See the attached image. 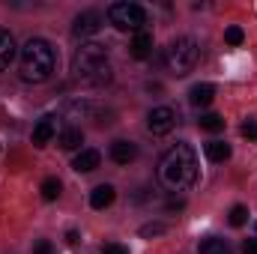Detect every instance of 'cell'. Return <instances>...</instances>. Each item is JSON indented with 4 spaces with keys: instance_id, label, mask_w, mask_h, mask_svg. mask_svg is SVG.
Masks as SVG:
<instances>
[{
    "instance_id": "1",
    "label": "cell",
    "mask_w": 257,
    "mask_h": 254,
    "mask_svg": "<svg viewBox=\"0 0 257 254\" xmlns=\"http://www.w3.org/2000/svg\"><path fill=\"white\" fill-rule=\"evenodd\" d=\"M159 183L168 191H186L197 183V153L189 144H174L159 159Z\"/></svg>"
},
{
    "instance_id": "2",
    "label": "cell",
    "mask_w": 257,
    "mask_h": 254,
    "mask_svg": "<svg viewBox=\"0 0 257 254\" xmlns=\"http://www.w3.org/2000/svg\"><path fill=\"white\" fill-rule=\"evenodd\" d=\"M21 78L27 84H42L54 75L57 69V51L51 48V42L45 39H30L21 48Z\"/></svg>"
},
{
    "instance_id": "3",
    "label": "cell",
    "mask_w": 257,
    "mask_h": 254,
    "mask_svg": "<svg viewBox=\"0 0 257 254\" xmlns=\"http://www.w3.org/2000/svg\"><path fill=\"white\" fill-rule=\"evenodd\" d=\"M75 78L90 84V87H102L111 81V63H108V51L99 42H87L75 51Z\"/></svg>"
},
{
    "instance_id": "4",
    "label": "cell",
    "mask_w": 257,
    "mask_h": 254,
    "mask_svg": "<svg viewBox=\"0 0 257 254\" xmlns=\"http://www.w3.org/2000/svg\"><path fill=\"white\" fill-rule=\"evenodd\" d=\"M197 57H200V48L192 36H180L168 45L165 51V63L174 75H189L194 66H197Z\"/></svg>"
},
{
    "instance_id": "5",
    "label": "cell",
    "mask_w": 257,
    "mask_h": 254,
    "mask_svg": "<svg viewBox=\"0 0 257 254\" xmlns=\"http://www.w3.org/2000/svg\"><path fill=\"white\" fill-rule=\"evenodd\" d=\"M108 18H111V24L117 27V30H144V24H147V12H144V6H138V3H111V9H108Z\"/></svg>"
},
{
    "instance_id": "6",
    "label": "cell",
    "mask_w": 257,
    "mask_h": 254,
    "mask_svg": "<svg viewBox=\"0 0 257 254\" xmlns=\"http://www.w3.org/2000/svg\"><path fill=\"white\" fill-rule=\"evenodd\" d=\"M174 126H177V114H174V108L159 105V108H153V111L147 114V129H150L156 138H162V135L174 132Z\"/></svg>"
},
{
    "instance_id": "7",
    "label": "cell",
    "mask_w": 257,
    "mask_h": 254,
    "mask_svg": "<svg viewBox=\"0 0 257 254\" xmlns=\"http://www.w3.org/2000/svg\"><path fill=\"white\" fill-rule=\"evenodd\" d=\"M99 27H102V15H99V12H93V9H87V12H81V15L75 18L72 33H75V36H93Z\"/></svg>"
},
{
    "instance_id": "8",
    "label": "cell",
    "mask_w": 257,
    "mask_h": 254,
    "mask_svg": "<svg viewBox=\"0 0 257 254\" xmlns=\"http://www.w3.org/2000/svg\"><path fill=\"white\" fill-rule=\"evenodd\" d=\"M54 132H57V117H42L36 129H33V147H48L51 144V138H54Z\"/></svg>"
},
{
    "instance_id": "9",
    "label": "cell",
    "mask_w": 257,
    "mask_h": 254,
    "mask_svg": "<svg viewBox=\"0 0 257 254\" xmlns=\"http://www.w3.org/2000/svg\"><path fill=\"white\" fill-rule=\"evenodd\" d=\"M102 165V153L99 150H81L78 156H75V162H72V168L78 171V174H90V171H96Z\"/></svg>"
},
{
    "instance_id": "10",
    "label": "cell",
    "mask_w": 257,
    "mask_h": 254,
    "mask_svg": "<svg viewBox=\"0 0 257 254\" xmlns=\"http://www.w3.org/2000/svg\"><path fill=\"white\" fill-rule=\"evenodd\" d=\"M111 159H114L117 165H128V162L138 159V147H135L132 141H114V144H111Z\"/></svg>"
},
{
    "instance_id": "11",
    "label": "cell",
    "mask_w": 257,
    "mask_h": 254,
    "mask_svg": "<svg viewBox=\"0 0 257 254\" xmlns=\"http://www.w3.org/2000/svg\"><path fill=\"white\" fill-rule=\"evenodd\" d=\"M12 60H15V36L6 27H0V72L9 69Z\"/></svg>"
},
{
    "instance_id": "12",
    "label": "cell",
    "mask_w": 257,
    "mask_h": 254,
    "mask_svg": "<svg viewBox=\"0 0 257 254\" xmlns=\"http://www.w3.org/2000/svg\"><path fill=\"white\" fill-rule=\"evenodd\" d=\"M128 48H132V57H138V60L150 57V51H153V33L150 30H138Z\"/></svg>"
},
{
    "instance_id": "13",
    "label": "cell",
    "mask_w": 257,
    "mask_h": 254,
    "mask_svg": "<svg viewBox=\"0 0 257 254\" xmlns=\"http://www.w3.org/2000/svg\"><path fill=\"white\" fill-rule=\"evenodd\" d=\"M212 99H215V87L206 84V81L203 84H194L192 90H189V102H192L194 108H206Z\"/></svg>"
},
{
    "instance_id": "14",
    "label": "cell",
    "mask_w": 257,
    "mask_h": 254,
    "mask_svg": "<svg viewBox=\"0 0 257 254\" xmlns=\"http://www.w3.org/2000/svg\"><path fill=\"white\" fill-rule=\"evenodd\" d=\"M114 197H117L114 186L102 183V186H96V189L90 191V206H93V209H105V206H111V203H114Z\"/></svg>"
},
{
    "instance_id": "15",
    "label": "cell",
    "mask_w": 257,
    "mask_h": 254,
    "mask_svg": "<svg viewBox=\"0 0 257 254\" xmlns=\"http://www.w3.org/2000/svg\"><path fill=\"white\" fill-rule=\"evenodd\" d=\"M57 144H60L63 150H78V147L84 144V132L78 126H66L63 132H60V138H57Z\"/></svg>"
},
{
    "instance_id": "16",
    "label": "cell",
    "mask_w": 257,
    "mask_h": 254,
    "mask_svg": "<svg viewBox=\"0 0 257 254\" xmlns=\"http://www.w3.org/2000/svg\"><path fill=\"white\" fill-rule=\"evenodd\" d=\"M203 153H206L209 162H227V159H230V144H224V141H209V144L203 147Z\"/></svg>"
},
{
    "instance_id": "17",
    "label": "cell",
    "mask_w": 257,
    "mask_h": 254,
    "mask_svg": "<svg viewBox=\"0 0 257 254\" xmlns=\"http://www.w3.org/2000/svg\"><path fill=\"white\" fill-rule=\"evenodd\" d=\"M200 254H230V245H227V239H218V236H209V239H203L200 242Z\"/></svg>"
},
{
    "instance_id": "18",
    "label": "cell",
    "mask_w": 257,
    "mask_h": 254,
    "mask_svg": "<svg viewBox=\"0 0 257 254\" xmlns=\"http://www.w3.org/2000/svg\"><path fill=\"white\" fill-rule=\"evenodd\" d=\"M39 191H42V197H45V200H57V197H60V180H57V177L42 180Z\"/></svg>"
},
{
    "instance_id": "19",
    "label": "cell",
    "mask_w": 257,
    "mask_h": 254,
    "mask_svg": "<svg viewBox=\"0 0 257 254\" xmlns=\"http://www.w3.org/2000/svg\"><path fill=\"white\" fill-rule=\"evenodd\" d=\"M197 123H200V129H203V132H221V129H224V120H221L218 114H203Z\"/></svg>"
},
{
    "instance_id": "20",
    "label": "cell",
    "mask_w": 257,
    "mask_h": 254,
    "mask_svg": "<svg viewBox=\"0 0 257 254\" xmlns=\"http://www.w3.org/2000/svg\"><path fill=\"white\" fill-rule=\"evenodd\" d=\"M227 221H230V227H242V224L248 221V209H245V206H233L230 215H227Z\"/></svg>"
},
{
    "instance_id": "21",
    "label": "cell",
    "mask_w": 257,
    "mask_h": 254,
    "mask_svg": "<svg viewBox=\"0 0 257 254\" xmlns=\"http://www.w3.org/2000/svg\"><path fill=\"white\" fill-rule=\"evenodd\" d=\"M242 39H245V33H242L239 27H227V30H224V42H227V45H242Z\"/></svg>"
},
{
    "instance_id": "22",
    "label": "cell",
    "mask_w": 257,
    "mask_h": 254,
    "mask_svg": "<svg viewBox=\"0 0 257 254\" xmlns=\"http://www.w3.org/2000/svg\"><path fill=\"white\" fill-rule=\"evenodd\" d=\"M159 233H165V224H147V227H141V236H159Z\"/></svg>"
},
{
    "instance_id": "23",
    "label": "cell",
    "mask_w": 257,
    "mask_h": 254,
    "mask_svg": "<svg viewBox=\"0 0 257 254\" xmlns=\"http://www.w3.org/2000/svg\"><path fill=\"white\" fill-rule=\"evenodd\" d=\"M242 135H245L248 141H257V123H251V120H248V123L242 126Z\"/></svg>"
},
{
    "instance_id": "24",
    "label": "cell",
    "mask_w": 257,
    "mask_h": 254,
    "mask_svg": "<svg viewBox=\"0 0 257 254\" xmlns=\"http://www.w3.org/2000/svg\"><path fill=\"white\" fill-rule=\"evenodd\" d=\"M102 254H128V248H126V245H117V242H108Z\"/></svg>"
},
{
    "instance_id": "25",
    "label": "cell",
    "mask_w": 257,
    "mask_h": 254,
    "mask_svg": "<svg viewBox=\"0 0 257 254\" xmlns=\"http://www.w3.org/2000/svg\"><path fill=\"white\" fill-rule=\"evenodd\" d=\"M242 254H257V239H245V245H242Z\"/></svg>"
},
{
    "instance_id": "26",
    "label": "cell",
    "mask_w": 257,
    "mask_h": 254,
    "mask_svg": "<svg viewBox=\"0 0 257 254\" xmlns=\"http://www.w3.org/2000/svg\"><path fill=\"white\" fill-rule=\"evenodd\" d=\"M36 254H51V242H45V239H42V242L36 245Z\"/></svg>"
},
{
    "instance_id": "27",
    "label": "cell",
    "mask_w": 257,
    "mask_h": 254,
    "mask_svg": "<svg viewBox=\"0 0 257 254\" xmlns=\"http://www.w3.org/2000/svg\"><path fill=\"white\" fill-rule=\"evenodd\" d=\"M183 206H186V203H183V200H177V197H171V200H168V209H183Z\"/></svg>"
}]
</instances>
